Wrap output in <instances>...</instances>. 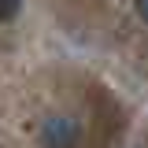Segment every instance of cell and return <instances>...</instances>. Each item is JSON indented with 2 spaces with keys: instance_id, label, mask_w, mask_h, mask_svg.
<instances>
[{
  "instance_id": "cell-1",
  "label": "cell",
  "mask_w": 148,
  "mask_h": 148,
  "mask_svg": "<svg viewBox=\"0 0 148 148\" xmlns=\"http://www.w3.org/2000/svg\"><path fill=\"white\" fill-rule=\"evenodd\" d=\"M37 137H41V148H78L82 122H78L74 115H63V111H56V115H48V119L41 122Z\"/></svg>"
},
{
  "instance_id": "cell-3",
  "label": "cell",
  "mask_w": 148,
  "mask_h": 148,
  "mask_svg": "<svg viewBox=\"0 0 148 148\" xmlns=\"http://www.w3.org/2000/svg\"><path fill=\"white\" fill-rule=\"evenodd\" d=\"M137 15H141V18L148 22V0H141V4H137Z\"/></svg>"
},
{
  "instance_id": "cell-2",
  "label": "cell",
  "mask_w": 148,
  "mask_h": 148,
  "mask_svg": "<svg viewBox=\"0 0 148 148\" xmlns=\"http://www.w3.org/2000/svg\"><path fill=\"white\" fill-rule=\"evenodd\" d=\"M15 15H18V4H0V22H8Z\"/></svg>"
}]
</instances>
